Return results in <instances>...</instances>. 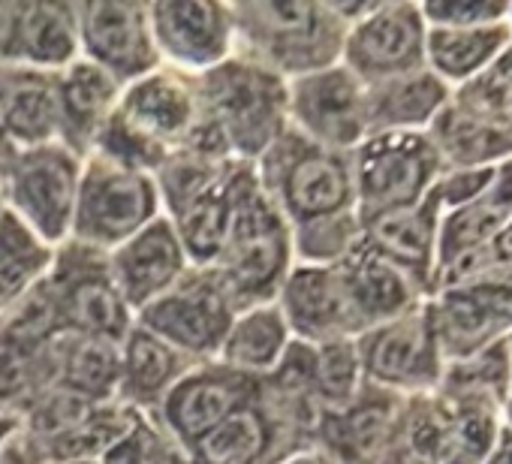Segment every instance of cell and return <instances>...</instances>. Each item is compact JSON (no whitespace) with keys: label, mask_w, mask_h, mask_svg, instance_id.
<instances>
[{"label":"cell","mask_w":512,"mask_h":464,"mask_svg":"<svg viewBox=\"0 0 512 464\" xmlns=\"http://www.w3.org/2000/svg\"><path fill=\"white\" fill-rule=\"evenodd\" d=\"M196 97L199 121L181 148L217 160L256 163L290 127L287 79L238 55L196 73Z\"/></svg>","instance_id":"obj_1"},{"label":"cell","mask_w":512,"mask_h":464,"mask_svg":"<svg viewBox=\"0 0 512 464\" xmlns=\"http://www.w3.org/2000/svg\"><path fill=\"white\" fill-rule=\"evenodd\" d=\"M196 121V76L160 64L154 73L124 85L94 151L154 175L160 163L190 139Z\"/></svg>","instance_id":"obj_2"},{"label":"cell","mask_w":512,"mask_h":464,"mask_svg":"<svg viewBox=\"0 0 512 464\" xmlns=\"http://www.w3.org/2000/svg\"><path fill=\"white\" fill-rule=\"evenodd\" d=\"M232 55L260 64L281 79H299L332 67L344 49V19L332 4L269 0V4H229Z\"/></svg>","instance_id":"obj_3"},{"label":"cell","mask_w":512,"mask_h":464,"mask_svg":"<svg viewBox=\"0 0 512 464\" xmlns=\"http://www.w3.org/2000/svg\"><path fill=\"white\" fill-rule=\"evenodd\" d=\"M217 269L238 314L278 299L293 269V232L281 208L269 199L253 163H244L235 190V211Z\"/></svg>","instance_id":"obj_4"},{"label":"cell","mask_w":512,"mask_h":464,"mask_svg":"<svg viewBox=\"0 0 512 464\" xmlns=\"http://www.w3.org/2000/svg\"><path fill=\"white\" fill-rule=\"evenodd\" d=\"M253 169L290 226L344 214L353 205V175L341 151L311 142L293 124L260 154Z\"/></svg>","instance_id":"obj_5"},{"label":"cell","mask_w":512,"mask_h":464,"mask_svg":"<svg viewBox=\"0 0 512 464\" xmlns=\"http://www.w3.org/2000/svg\"><path fill=\"white\" fill-rule=\"evenodd\" d=\"M160 217L157 184L148 172L124 166L100 151L82 160L70 239L103 254L115 251Z\"/></svg>","instance_id":"obj_6"},{"label":"cell","mask_w":512,"mask_h":464,"mask_svg":"<svg viewBox=\"0 0 512 464\" xmlns=\"http://www.w3.org/2000/svg\"><path fill=\"white\" fill-rule=\"evenodd\" d=\"M79 175L82 157L61 142L19 148L0 163V196L34 236L55 251L70 239Z\"/></svg>","instance_id":"obj_7"},{"label":"cell","mask_w":512,"mask_h":464,"mask_svg":"<svg viewBox=\"0 0 512 464\" xmlns=\"http://www.w3.org/2000/svg\"><path fill=\"white\" fill-rule=\"evenodd\" d=\"M43 278L64 335H91L121 344L133 329V311L115 287L103 251L67 239L55 248L52 266Z\"/></svg>","instance_id":"obj_8"},{"label":"cell","mask_w":512,"mask_h":464,"mask_svg":"<svg viewBox=\"0 0 512 464\" xmlns=\"http://www.w3.org/2000/svg\"><path fill=\"white\" fill-rule=\"evenodd\" d=\"M311 440L314 422L272 398L260 380V392L250 404L202 434L184 455L190 464H281L308 452Z\"/></svg>","instance_id":"obj_9"},{"label":"cell","mask_w":512,"mask_h":464,"mask_svg":"<svg viewBox=\"0 0 512 464\" xmlns=\"http://www.w3.org/2000/svg\"><path fill=\"white\" fill-rule=\"evenodd\" d=\"M238 308L226 293L217 269H187L160 299L145 305L133 323L175 347L178 353L208 362L235 320Z\"/></svg>","instance_id":"obj_10"},{"label":"cell","mask_w":512,"mask_h":464,"mask_svg":"<svg viewBox=\"0 0 512 464\" xmlns=\"http://www.w3.org/2000/svg\"><path fill=\"white\" fill-rule=\"evenodd\" d=\"M256 392H260V377L241 374L217 359H208L196 362L148 416L181 449H187L226 416L250 404Z\"/></svg>","instance_id":"obj_11"},{"label":"cell","mask_w":512,"mask_h":464,"mask_svg":"<svg viewBox=\"0 0 512 464\" xmlns=\"http://www.w3.org/2000/svg\"><path fill=\"white\" fill-rule=\"evenodd\" d=\"M79 19V55L103 67L121 88L154 73L163 61L154 49L148 4L136 0H100L76 4Z\"/></svg>","instance_id":"obj_12"},{"label":"cell","mask_w":512,"mask_h":464,"mask_svg":"<svg viewBox=\"0 0 512 464\" xmlns=\"http://www.w3.org/2000/svg\"><path fill=\"white\" fill-rule=\"evenodd\" d=\"M154 49L166 67L205 73L232 55V13L214 0H157L148 4Z\"/></svg>","instance_id":"obj_13"},{"label":"cell","mask_w":512,"mask_h":464,"mask_svg":"<svg viewBox=\"0 0 512 464\" xmlns=\"http://www.w3.org/2000/svg\"><path fill=\"white\" fill-rule=\"evenodd\" d=\"M290 124L311 142L341 151L368 130V106L359 79L347 67H326L287 82Z\"/></svg>","instance_id":"obj_14"},{"label":"cell","mask_w":512,"mask_h":464,"mask_svg":"<svg viewBox=\"0 0 512 464\" xmlns=\"http://www.w3.org/2000/svg\"><path fill=\"white\" fill-rule=\"evenodd\" d=\"M79 58L76 4H0V64L61 73Z\"/></svg>","instance_id":"obj_15"},{"label":"cell","mask_w":512,"mask_h":464,"mask_svg":"<svg viewBox=\"0 0 512 464\" xmlns=\"http://www.w3.org/2000/svg\"><path fill=\"white\" fill-rule=\"evenodd\" d=\"M106 260H109L115 287L121 290L133 317L145 305L160 299L190 269L175 229H172L169 217H163V214L157 220H151L145 229H139L133 239H127L115 251H109Z\"/></svg>","instance_id":"obj_16"},{"label":"cell","mask_w":512,"mask_h":464,"mask_svg":"<svg viewBox=\"0 0 512 464\" xmlns=\"http://www.w3.org/2000/svg\"><path fill=\"white\" fill-rule=\"evenodd\" d=\"M275 305L296 341L326 344L359 329L335 266H293Z\"/></svg>","instance_id":"obj_17"},{"label":"cell","mask_w":512,"mask_h":464,"mask_svg":"<svg viewBox=\"0 0 512 464\" xmlns=\"http://www.w3.org/2000/svg\"><path fill=\"white\" fill-rule=\"evenodd\" d=\"M425 175V148L413 136H374L359 148L353 193L359 196L365 223L377 214L407 208Z\"/></svg>","instance_id":"obj_18"},{"label":"cell","mask_w":512,"mask_h":464,"mask_svg":"<svg viewBox=\"0 0 512 464\" xmlns=\"http://www.w3.org/2000/svg\"><path fill=\"white\" fill-rule=\"evenodd\" d=\"M0 139L16 148L61 142L58 73L0 64Z\"/></svg>","instance_id":"obj_19"},{"label":"cell","mask_w":512,"mask_h":464,"mask_svg":"<svg viewBox=\"0 0 512 464\" xmlns=\"http://www.w3.org/2000/svg\"><path fill=\"white\" fill-rule=\"evenodd\" d=\"M347 70L356 79L377 82L416 61L419 52V22L407 7H374L356 22L353 34L344 40Z\"/></svg>","instance_id":"obj_20"},{"label":"cell","mask_w":512,"mask_h":464,"mask_svg":"<svg viewBox=\"0 0 512 464\" xmlns=\"http://www.w3.org/2000/svg\"><path fill=\"white\" fill-rule=\"evenodd\" d=\"M121 85L88 58H76L58 73V103H61V145L76 157H88L94 142L118 106Z\"/></svg>","instance_id":"obj_21"},{"label":"cell","mask_w":512,"mask_h":464,"mask_svg":"<svg viewBox=\"0 0 512 464\" xmlns=\"http://www.w3.org/2000/svg\"><path fill=\"white\" fill-rule=\"evenodd\" d=\"M196 365V359L178 353L148 329L136 326L121 341V383L118 401L139 410L154 413L163 395Z\"/></svg>","instance_id":"obj_22"},{"label":"cell","mask_w":512,"mask_h":464,"mask_svg":"<svg viewBox=\"0 0 512 464\" xmlns=\"http://www.w3.org/2000/svg\"><path fill=\"white\" fill-rule=\"evenodd\" d=\"M241 169H244V160H232L214 187H208L202 196H196L190 205H184L178 214L169 217L175 236L184 248V257L193 269L214 266L226 245Z\"/></svg>","instance_id":"obj_23"},{"label":"cell","mask_w":512,"mask_h":464,"mask_svg":"<svg viewBox=\"0 0 512 464\" xmlns=\"http://www.w3.org/2000/svg\"><path fill=\"white\" fill-rule=\"evenodd\" d=\"M121 344L91 335H61L55 341V389H67L94 404L118 401Z\"/></svg>","instance_id":"obj_24"},{"label":"cell","mask_w":512,"mask_h":464,"mask_svg":"<svg viewBox=\"0 0 512 464\" xmlns=\"http://www.w3.org/2000/svg\"><path fill=\"white\" fill-rule=\"evenodd\" d=\"M293 341L287 320L275 302L269 305H256L241 314H235L220 350L217 362L226 368H235L250 377H266L278 359L284 356L287 344Z\"/></svg>","instance_id":"obj_25"},{"label":"cell","mask_w":512,"mask_h":464,"mask_svg":"<svg viewBox=\"0 0 512 464\" xmlns=\"http://www.w3.org/2000/svg\"><path fill=\"white\" fill-rule=\"evenodd\" d=\"M356 326H368L371 320L395 314L407 302V284L392 260L380 257L371 245H353L350 254L335 263Z\"/></svg>","instance_id":"obj_26"},{"label":"cell","mask_w":512,"mask_h":464,"mask_svg":"<svg viewBox=\"0 0 512 464\" xmlns=\"http://www.w3.org/2000/svg\"><path fill=\"white\" fill-rule=\"evenodd\" d=\"M52 257L55 251L46 248L10 208L0 211V314L49 272Z\"/></svg>","instance_id":"obj_27"},{"label":"cell","mask_w":512,"mask_h":464,"mask_svg":"<svg viewBox=\"0 0 512 464\" xmlns=\"http://www.w3.org/2000/svg\"><path fill=\"white\" fill-rule=\"evenodd\" d=\"M362 365L386 383H401L419 374L425 359V332L419 323H395L371 335L359 350Z\"/></svg>","instance_id":"obj_28"},{"label":"cell","mask_w":512,"mask_h":464,"mask_svg":"<svg viewBox=\"0 0 512 464\" xmlns=\"http://www.w3.org/2000/svg\"><path fill=\"white\" fill-rule=\"evenodd\" d=\"M440 100V88L428 79H392L380 85L374 94H365L368 124L392 127V124H413L422 121Z\"/></svg>","instance_id":"obj_29"},{"label":"cell","mask_w":512,"mask_h":464,"mask_svg":"<svg viewBox=\"0 0 512 464\" xmlns=\"http://www.w3.org/2000/svg\"><path fill=\"white\" fill-rule=\"evenodd\" d=\"M317 347V365H314V395L320 401V407L326 410H338L347 407L356 395V383H359V347L347 338H335L326 344H314Z\"/></svg>","instance_id":"obj_30"},{"label":"cell","mask_w":512,"mask_h":464,"mask_svg":"<svg viewBox=\"0 0 512 464\" xmlns=\"http://www.w3.org/2000/svg\"><path fill=\"white\" fill-rule=\"evenodd\" d=\"M290 232L293 257H299L302 266H335L356 245V220L350 211L290 226Z\"/></svg>","instance_id":"obj_31"},{"label":"cell","mask_w":512,"mask_h":464,"mask_svg":"<svg viewBox=\"0 0 512 464\" xmlns=\"http://www.w3.org/2000/svg\"><path fill=\"white\" fill-rule=\"evenodd\" d=\"M368 245L380 257L419 263L428 251V220L419 211L395 208L368 220Z\"/></svg>","instance_id":"obj_32"},{"label":"cell","mask_w":512,"mask_h":464,"mask_svg":"<svg viewBox=\"0 0 512 464\" xmlns=\"http://www.w3.org/2000/svg\"><path fill=\"white\" fill-rule=\"evenodd\" d=\"M100 464H190V461L184 449L148 413H142L133 422V428L100 455Z\"/></svg>","instance_id":"obj_33"},{"label":"cell","mask_w":512,"mask_h":464,"mask_svg":"<svg viewBox=\"0 0 512 464\" xmlns=\"http://www.w3.org/2000/svg\"><path fill=\"white\" fill-rule=\"evenodd\" d=\"M491 46V37H458V34H434L431 40V52L437 58V64L449 73H461L470 64H476L485 49Z\"/></svg>","instance_id":"obj_34"},{"label":"cell","mask_w":512,"mask_h":464,"mask_svg":"<svg viewBox=\"0 0 512 464\" xmlns=\"http://www.w3.org/2000/svg\"><path fill=\"white\" fill-rule=\"evenodd\" d=\"M485 440H488V422L485 419H467L455 434L452 458L455 461H476L479 452L485 449Z\"/></svg>","instance_id":"obj_35"},{"label":"cell","mask_w":512,"mask_h":464,"mask_svg":"<svg viewBox=\"0 0 512 464\" xmlns=\"http://www.w3.org/2000/svg\"><path fill=\"white\" fill-rule=\"evenodd\" d=\"M428 13L434 19L461 22V19H491L500 13V7L497 4H431Z\"/></svg>","instance_id":"obj_36"},{"label":"cell","mask_w":512,"mask_h":464,"mask_svg":"<svg viewBox=\"0 0 512 464\" xmlns=\"http://www.w3.org/2000/svg\"><path fill=\"white\" fill-rule=\"evenodd\" d=\"M494 145H500V139L494 133H485L479 127L467 130V133H455L452 136V148L461 154V157H479V154H488L494 151Z\"/></svg>","instance_id":"obj_37"},{"label":"cell","mask_w":512,"mask_h":464,"mask_svg":"<svg viewBox=\"0 0 512 464\" xmlns=\"http://www.w3.org/2000/svg\"><path fill=\"white\" fill-rule=\"evenodd\" d=\"M0 464H40V458L34 455V449L25 440L22 428H19V434L4 449H0Z\"/></svg>","instance_id":"obj_38"},{"label":"cell","mask_w":512,"mask_h":464,"mask_svg":"<svg viewBox=\"0 0 512 464\" xmlns=\"http://www.w3.org/2000/svg\"><path fill=\"white\" fill-rule=\"evenodd\" d=\"M19 428H22V416L16 410L0 404V449H4L19 434Z\"/></svg>","instance_id":"obj_39"},{"label":"cell","mask_w":512,"mask_h":464,"mask_svg":"<svg viewBox=\"0 0 512 464\" xmlns=\"http://www.w3.org/2000/svg\"><path fill=\"white\" fill-rule=\"evenodd\" d=\"M494 254H497V257H512V229H506L503 236H500V242H497Z\"/></svg>","instance_id":"obj_40"},{"label":"cell","mask_w":512,"mask_h":464,"mask_svg":"<svg viewBox=\"0 0 512 464\" xmlns=\"http://www.w3.org/2000/svg\"><path fill=\"white\" fill-rule=\"evenodd\" d=\"M281 464H323V461H320V455H314V452H299V455H293V458H287V461H281Z\"/></svg>","instance_id":"obj_41"},{"label":"cell","mask_w":512,"mask_h":464,"mask_svg":"<svg viewBox=\"0 0 512 464\" xmlns=\"http://www.w3.org/2000/svg\"><path fill=\"white\" fill-rule=\"evenodd\" d=\"M494 464H512V443H506L503 446V452L497 455V461Z\"/></svg>","instance_id":"obj_42"},{"label":"cell","mask_w":512,"mask_h":464,"mask_svg":"<svg viewBox=\"0 0 512 464\" xmlns=\"http://www.w3.org/2000/svg\"><path fill=\"white\" fill-rule=\"evenodd\" d=\"M61 464H100V458H73V461H61Z\"/></svg>","instance_id":"obj_43"},{"label":"cell","mask_w":512,"mask_h":464,"mask_svg":"<svg viewBox=\"0 0 512 464\" xmlns=\"http://www.w3.org/2000/svg\"><path fill=\"white\" fill-rule=\"evenodd\" d=\"M4 208H7V205H4V196H0V211H4Z\"/></svg>","instance_id":"obj_44"}]
</instances>
